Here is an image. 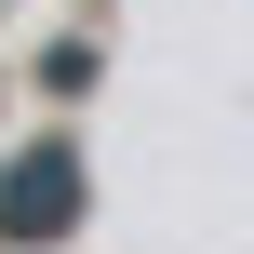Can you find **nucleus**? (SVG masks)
Listing matches in <instances>:
<instances>
[{
	"mask_svg": "<svg viewBox=\"0 0 254 254\" xmlns=\"http://www.w3.org/2000/svg\"><path fill=\"white\" fill-rule=\"evenodd\" d=\"M80 201H94V174H80V134H40L27 161H0V254H40L80 228Z\"/></svg>",
	"mask_w": 254,
	"mask_h": 254,
	"instance_id": "obj_1",
	"label": "nucleus"
}]
</instances>
